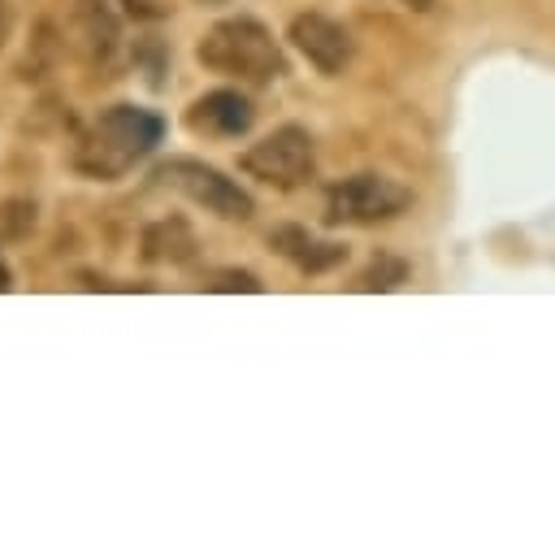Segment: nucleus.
Instances as JSON below:
<instances>
[{
  "label": "nucleus",
  "mask_w": 555,
  "mask_h": 551,
  "mask_svg": "<svg viewBox=\"0 0 555 551\" xmlns=\"http://www.w3.org/2000/svg\"><path fill=\"white\" fill-rule=\"evenodd\" d=\"M165 139V117L156 108H139V104H113L104 108L87 134L78 139L74 152V169L82 178L95 182H113L121 174H130L147 152H156V143Z\"/></svg>",
  "instance_id": "obj_1"
},
{
  "label": "nucleus",
  "mask_w": 555,
  "mask_h": 551,
  "mask_svg": "<svg viewBox=\"0 0 555 551\" xmlns=\"http://www.w3.org/2000/svg\"><path fill=\"white\" fill-rule=\"evenodd\" d=\"M195 56L204 69L238 78V82H273L286 74V56L273 30L260 26L256 17H221L217 26L204 30Z\"/></svg>",
  "instance_id": "obj_2"
},
{
  "label": "nucleus",
  "mask_w": 555,
  "mask_h": 551,
  "mask_svg": "<svg viewBox=\"0 0 555 551\" xmlns=\"http://www.w3.org/2000/svg\"><path fill=\"white\" fill-rule=\"evenodd\" d=\"M156 187H169V191H182L191 204L225 217V221H247L256 213V200L234 182L225 178L217 165H204V161H191V156H169L152 169Z\"/></svg>",
  "instance_id": "obj_3"
},
{
  "label": "nucleus",
  "mask_w": 555,
  "mask_h": 551,
  "mask_svg": "<svg viewBox=\"0 0 555 551\" xmlns=\"http://www.w3.org/2000/svg\"><path fill=\"white\" fill-rule=\"evenodd\" d=\"M238 169L247 178H260L269 187H304L317 169V156H312V134L304 126H278L273 134L256 139L243 156H238Z\"/></svg>",
  "instance_id": "obj_4"
},
{
  "label": "nucleus",
  "mask_w": 555,
  "mask_h": 551,
  "mask_svg": "<svg viewBox=\"0 0 555 551\" xmlns=\"http://www.w3.org/2000/svg\"><path fill=\"white\" fill-rule=\"evenodd\" d=\"M412 204V191L382 174H351L330 187L325 195V221L330 226H373Z\"/></svg>",
  "instance_id": "obj_5"
},
{
  "label": "nucleus",
  "mask_w": 555,
  "mask_h": 551,
  "mask_svg": "<svg viewBox=\"0 0 555 551\" xmlns=\"http://www.w3.org/2000/svg\"><path fill=\"white\" fill-rule=\"evenodd\" d=\"M286 39L299 48V56L308 65H317L321 74H338L351 61V35L343 22L325 17V13H299L286 30Z\"/></svg>",
  "instance_id": "obj_6"
},
{
  "label": "nucleus",
  "mask_w": 555,
  "mask_h": 551,
  "mask_svg": "<svg viewBox=\"0 0 555 551\" xmlns=\"http://www.w3.org/2000/svg\"><path fill=\"white\" fill-rule=\"evenodd\" d=\"M251 117H256L251 100L238 95V91H230V87L208 91V95H199V100L186 108V126H191L195 134H212V139H234V134L251 130Z\"/></svg>",
  "instance_id": "obj_7"
},
{
  "label": "nucleus",
  "mask_w": 555,
  "mask_h": 551,
  "mask_svg": "<svg viewBox=\"0 0 555 551\" xmlns=\"http://www.w3.org/2000/svg\"><path fill=\"white\" fill-rule=\"evenodd\" d=\"M139 247H143V260H152V265H186V260H195L199 239L182 217H160L143 230Z\"/></svg>",
  "instance_id": "obj_8"
},
{
  "label": "nucleus",
  "mask_w": 555,
  "mask_h": 551,
  "mask_svg": "<svg viewBox=\"0 0 555 551\" xmlns=\"http://www.w3.org/2000/svg\"><path fill=\"white\" fill-rule=\"evenodd\" d=\"M269 247H273L278 256L295 260L304 273H321V269L347 260V247H343V243H317L304 226H282V230H273V234H269Z\"/></svg>",
  "instance_id": "obj_9"
},
{
  "label": "nucleus",
  "mask_w": 555,
  "mask_h": 551,
  "mask_svg": "<svg viewBox=\"0 0 555 551\" xmlns=\"http://www.w3.org/2000/svg\"><path fill=\"white\" fill-rule=\"evenodd\" d=\"M408 260H399V256H390V252H377L373 260H369V269L356 278V291H395L399 282H408Z\"/></svg>",
  "instance_id": "obj_10"
},
{
  "label": "nucleus",
  "mask_w": 555,
  "mask_h": 551,
  "mask_svg": "<svg viewBox=\"0 0 555 551\" xmlns=\"http://www.w3.org/2000/svg\"><path fill=\"white\" fill-rule=\"evenodd\" d=\"M87 9H82V30H87V43H91V52L95 56H108L113 52V43H117V26H113V17L104 13V0H82Z\"/></svg>",
  "instance_id": "obj_11"
},
{
  "label": "nucleus",
  "mask_w": 555,
  "mask_h": 551,
  "mask_svg": "<svg viewBox=\"0 0 555 551\" xmlns=\"http://www.w3.org/2000/svg\"><path fill=\"white\" fill-rule=\"evenodd\" d=\"M204 286H208V291H247V295L264 291V282H260L256 273H247V269H217Z\"/></svg>",
  "instance_id": "obj_12"
},
{
  "label": "nucleus",
  "mask_w": 555,
  "mask_h": 551,
  "mask_svg": "<svg viewBox=\"0 0 555 551\" xmlns=\"http://www.w3.org/2000/svg\"><path fill=\"white\" fill-rule=\"evenodd\" d=\"M126 4V13L130 17H139V22H160V17H169L173 13V4L169 0H121Z\"/></svg>",
  "instance_id": "obj_13"
},
{
  "label": "nucleus",
  "mask_w": 555,
  "mask_h": 551,
  "mask_svg": "<svg viewBox=\"0 0 555 551\" xmlns=\"http://www.w3.org/2000/svg\"><path fill=\"white\" fill-rule=\"evenodd\" d=\"M4 226H9V234H22L26 226H35V204H22V200L4 204Z\"/></svg>",
  "instance_id": "obj_14"
},
{
  "label": "nucleus",
  "mask_w": 555,
  "mask_h": 551,
  "mask_svg": "<svg viewBox=\"0 0 555 551\" xmlns=\"http://www.w3.org/2000/svg\"><path fill=\"white\" fill-rule=\"evenodd\" d=\"M82 286L87 291H147L139 282H113V278H82Z\"/></svg>",
  "instance_id": "obj_15"
},
{
  "label": "nucleus",
  "mask_w": 555,
  "mask_h": 551,
  "mask_svg": "<svg viewBox=\"0 0 555 551\" xmlns=\"http://www.w3.org/2000/svg\"><path fill=\"white\" fill-rule=\"evenodd\" d=\"M9 35H13V13H9V9L0 4V48L9 43Z\"/></svg>",
  "instance_id": "obj_16"
},
{
  "label": "nucleus",
  "mask_w": 555,
  "mask_h": 551,
  "mask_svg": "<svg viewBox=\"0 0 555 551\" xmlns=\"http://www.w3.org/2000/svg\"><path fill=\"white\" fill-rule=\"evenodd\" d=\"M9 286H13V273H9V265L0 260V291H9Z\"/></svg>",
  "instance_id": "obj_17"
},
{
  "label": "nucleus",
  "mask_w": 555,
  "mask_h": 551,
  "mask_svg": "<svg viewBox=\"0 0 555 551\" xmlns=\"http://www.w3.org/2000/svg\"><path fill=\"white\" fill-rule=\"evenodd\" d=\"M399 4H408V9H429L434 0H399Z\"/></svg>",
  "instance_id": "obj_18"
}]
</instances>
